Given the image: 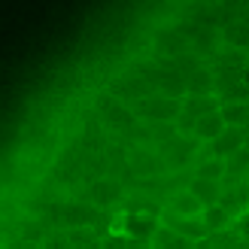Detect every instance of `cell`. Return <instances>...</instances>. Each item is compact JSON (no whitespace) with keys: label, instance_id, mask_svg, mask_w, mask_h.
I'll return each mask as SVG.
<instances>
[{"label":"cell","instance_id":"6da1fadb","mask_svg":"<svg viewBox=\"0 0 249 249\" xmlns=\"http://www.w3.org/2000/svg\"><path fill=\"white\" fill-rule=\"evenodd\" d=\"M134 113L152 122H170V119H179L182 101H173V97H164V94H149L140 104H134Z\"/></svg>","mask_w":249,"mask_h":249},{"label":"cell","instance_id":"7a4b0ae2","mask_svg":"<svg viewBox=\"0 0 249 249\" xmlns=\"http://www.w3.org/2000/svg\"><path fill=\"white\" fill-rule=\"evenodd\" d=\"M97 113H101V119L113 131H131L134 128V109H128L119 97H113L109 91H104L101 97H97Z\"/></svg>","mask_w":249,"mask_h":249},{"label":"cell","instance_id":"3957f363","mask_svg":"<svg viewBox=\"0 0 249 249\" xmlns=\"http://www.w3.org/2000/svg\"><path fill=\"white\" fill-rule=\"evenodd\" d=\"M219 97L216 94H207V97H195V94H185V101H182V113H179V128L182 131H195V122L197 119H204L210 113H219Z\"/></svg>","mask_w":249,"mask_h":249},{"label":"cell","instance_id":"277c9868","mask_svg":"<svg viewBox=\"0 0 249 249\" xmlns=\"http://www.w3.org/2000/svg\"><path fill=\"white\" fill-rule=\"evenodd\" d=\"M149 91H152V85H149L143 76H122V79H116L113 85H109V94L113 97H119V101L124 104V101H134V104H140L143 97H149Z\"/></svg>","mask_w":249,"mask_h":249},{"label":"cell","instance_id":"5b68a950","mask_svg":"<svg viewBox=\"0 0 249 249\" xmlns=\"http://www.w3.org/2000/svg\"><path fill=\"white\" fill-rule=\"evenodd\" d=\"M122 222H124V231H128V237L143 240V243H152L155 231H158V225H161L158 216H152V213H128Z\"/></svg>","mask_w":249,"mask_h":249},{"label":"cell","instance_id":"8992f818","mask_svg":"<svg viewBox=\"0 0 249 249\" xmlns=\"http://www.w3.org/2000/svg\"><path fill=\"white\" fill-rule=\"evenodd\" d=\"M161 225H167L170 231H177L179 237H189L195 243H201L207 237V228L201 219H182V216H173V213H164V219H161Z\"/></svg>","mask_w":249,"mask_h":249},{"label":"cell","instance_id":"52a82bcc","mask_svg":"<svg viewBox=\"0 0 249 249\" xmlns=\"http://www.w3.org/2000/svg\"><path fill=\"white\" fill-rule=\"evenodd\" d=\"M210 146H213V158H225L228 161L231 155H237L246 146V134H243V128H225V134H222L219 140H213Z\"/></svg>","mask_w":249,"mask_h":249},{"label":"cell","instance_id":"ba28073f","mask_svg":"<svg viewBox=\"0 0 249 249\" xmlns=\"http://www.w3.org/2000/svg\"><path fill=\"white\" fill-rule=\"evenodd\" d=\"M167 213H173V216H182V219H201V213H204V207H201V201L185 189V192H177L170 197V204H167Z\"/></svg>","mask_w":249,"mask_h":249},{"label":"cell","instance_id":"9c48e42d","mask_svg":"<svg viewBox=\"0 0 249 249\" xmlns=\"http://www.w3.org/2000/svg\"><path fill=\"white\" fill-rule=\"evenodd\" d=\"M189 192L197 197V201H201V207L207 210V207H213V204H219L222 201V192H225V189H222V185L219 182H213V179H192L189 182Z\"/></svg>","mask_w":249,"mask_h":249},{"label":"cell","instance_id":"30bf717a","mask_svg":"<svg viewBox=\"0 0 249 249\" xmlns=\"http://www.w3.org/2000/svg\"><path fill=\"white\" fill-rule=\"evenodd\" d=\"M213 89H216V76L210 70H204V67H195L189 73V79H185V94L207 97V94H213Z\"/></svg>","mask_w":249,"mask_h":249},{"label":"cell","instance_id":"8fae6325","mask_svg":"<svg viewBox=\"0 0 249 249\" xmlns=\"http://www.w3.org/2000/svg\"><path fill=\"white\" fill-rule=\"evenodd\" d=\"M225 128H228L225 119H222L219 113H210V116H204V119L195 122V131L192 134L197 137V140H210V143H213V140H219V137L225 134Z\"/></svg>","mask_w":249,"mask_h":249},{"label":"cell","instance_id":"7c38bea8","mask_svg":"<svg viewBox=\"0 0 249 249\" xmlns=\"http://www.w3.org/2000/svg\"><path fill=\"white\" fill-rule=\"evenodd\" d=\"M152 249H197V243L189 240V237H179V234L170 231L167 225H158L155 237H152Z\"/></svg>","mask_w":249,"mask_h":249},{"label":"cell","instance_id":"4fadbf2b","mask_svg":"<svg viewBox=\"0 0 249 249\" xmlns=\"http://www.w3.org/2000/svg\"><path fill=\"white\" fill-rule=\"evenodd\" d=\"M201 222H204L207 234H222V231L231 225V213L222 204H213V207H207L204 213H201Z\"/></svg>","mask_w":249,"mask_h":249},{"label":"cell","instance_id":"5bb4252c","mask_svg":"<svg viewBox=\"0 0 249 249\" xmlns=\"http://www.w3.org/2000/svg\"><path fill=\"white\" fill-rule=\"evenodd\" d=\"M119 197H122V185H119L116 179H101V182L91 185V201L101 204V207L119 201Z\"/></svg>","mask_w":249,"mask_h":249},{"label":"cell","instance_id":"9a60e30c","mask_svg":"<svg viewBox=\"0 0 249 249\" xmlns=\"http://www.w3.org/2000/svg\"><path fill=\"white\" fill-rule=\"evenodd\" d=\"M228 177V161L225 158H207L197 164V179H213V182H222Z\"/></svg>","mask_w":249,"mask_h":249},{"label":"cell","instance_id":"2e32d148","mask_svg":"<svg viewBox=\"0 0 249 249\" xmlns=\"http://www.w3.org/2000/svg\"><path fill=\"white\" fill-rule=\"evenodd\" d=\"M219 116L225 119L228 128H243V124L249 122V104H222Z\"/></svg>","mask_w":249,"mask_h":249},{"label":"cell","instance_id":"e0dca14e","mask_svg":"<svg viewBox=\"0 0 249 249\" xmlns=\"http://www.w3.org/2000/svg\"><path fill=\"white\" fill-rule=\"evenodd\" d=\"M225 43L228 46H237V49H249V21H234L225 28Z\"/></svg>","mask_w":249,"mask_h":249},{"label":"cell","instance_id":"ac0fdd59","mask_svg":"<svg viewBox=\"0 0 249 249\" xmlns=\"http://www.w3.org/2000/svg\"><path fill=\"white\" fill-rule=\"evenodd\" d=\"M94 219H97V213L91 207H82V204H70L67 207V213H64V222H70V225H94Z\"/></svg>","mask_w":249,"mask_h":249},{"label":"cell","instance_id":"d6986e66","mask_svg":"<svg viewBox=\"0 0 249 249\" xmlns=\"http://www.w3.org/2000/svg\"><path fill=\"white\" fill-rule=\"evenodd\" d=\"M104 249H152V243L134 240V237H128V234H107Z\"/></svg>","mask_w":249,"mask_h":249},{"label":"cell","instance_id":"ffe728a7","mask_svg":"<svg viewBox=\"0 0 249 249\" xmlns=\"http://www.w3.org/2000/svg\"><path fill=\"white\" fill-rule=\"evenodd\" d=\"M234 228H237V234L249 243V210H246V213H240V219L234 222Z\"/></svg>","mask_w":249,"mask_h":249},{"label":"cell","instance_id":"44dd1931","mask_svg":"<svg viewBox=\"0 0 249 249\" xmlns=\"http://www.w3.org/2000/svg\"><path fill=\"white\" fill-rule=\"evenodd\" d=\"M243 82L249 85V67H243Z\"/></svg>","mask_w":249,"mask_h":249},{"label":"cell","instance_id":"7402d4cb","mask_svg":"<svg viewBox=\"0 0 249 249\" xmlns=\"http://www.w3.org/2000/svg\"><path fill=\"white\" fill-rule=\"evenodd\" d=\"M243 64L249 67V49H246V52H243Z\"/></svg>","mask_w":249,"mask_h":249},{"label":"cell","instance_id":"603a6c76","mask_svg":"<svg viewBox=\"0 0 249 249\" xmlns=\"http://www.w3.org/2000/svg\"><path fill=\"white\" fill-rule=\"evenodd\" d=\"M246 197H249V182H246Z\"/></svg>","mask_w":249,"mask_h":249}]
</instances>
